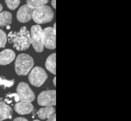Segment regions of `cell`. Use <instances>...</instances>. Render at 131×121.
<instances>
[{"instance_id":"obj_1","label":"cell","mask_w":131,"mask_h":121,"mask_svg":"<svg viewBox=\"0 0 131 121\" xmlns=\"http://www.w3.org/2000/svg\"><path fill=\"white\" fill-rule=\"evenodd\" d=\"M9 43H13V47L18 51H23L29 49L31 44L30 31L26 27H22L18 32L11 31L7 35Z\"/></svg>"},{"instance_id":"obj_2","label":"cell","mask_w":131,"mask_h":121,"mask_svg":"<svg viewBox=\"0 0 131 121\" xmlns=\"http://www.w3.org/2000/svg\"><path fill=\"white\" fill-rule=\"evenodd\" d=\"M34 64L32 57L27 54H19L15 63V70L19 76H26L28 74Z\"/></svg>"},{"instance_id":"obj_3","label":"cell","mask_w":131,"mask_h":121,"mask_svg":"<svg viewBox=\"0 0 131 121\" xmlns=\"http://www.w3.org/2000/svg\"><path fill=\"white\" fill-rule=\"evenodd\" d=\"M54 13L52 8L48 5H43L34 10L32 19L39 24L49 23L52 20Z\"/></svg>"},{"instance_id":"obj_4","label":"cell","mask_w":131,"mask_h":121,"mask_svg":"<svg viewBox=\"0 0 131 121\" xmlns=\"http://www.w3.org/2000/svg\"><path fill=\"white\" fill-rule=\"evenodd\" d=\"M31 44L37 52L41 53L44 50L43 30L40 25H36L30 29Z\"/></svg>"},{"instance_id":"obj_5","label":"cell","mask_w":131,"mask_h":121,"mask_svg":"<svg viewBox=\"0 0 131 121\" xmlns=\"http://www.w3.org/2000/svg\"><path fill=\"white\" fill-rule=\"evenodd\" d=\"M48 75L45 70L40 67H35L28 76L30 84L36 87H40L48 78Z\"/></svg>"},{"instance_id":"obj_6","label":"cell","mask_w":131,"mask_h":121,"mask_svg":"<svg viewBox=\"0 0 131 121\" xmlns=\"http://www.w3.org/2000/svg\"><path fill=\"white\" fill-rule=\"evenodd\" d=\"M17 93L20 102H32L36 98L35 94L29 84L25 82H20L16 89Z\"/></svg>"},{"instance_id":"obj_7","label":"cell","mask_w":131,"mask_h":121,"mask_svg":"<svg viewBox=\"0 0 131 121\" xmlns=\"http://www.w3.org/2000/svg\"><path fill=\"white\" fill-rule=\"evenodd\" d=\"M56 23L53 27H48L43 30L44 46L49 50H53L56 48Z\"/></svg>"},{"instance_id":"obj_8","label":"cell","mask_w":131,"mask_h":121,"mask_svg":"<svg viewBox=\"0 0 131 121\" xmlns=\"http://www.w3.org/2000/svg\"><path fill=\"white\" fill-rule=\"evenodd\" d=\"M37 102L41 106H53L56 105V90H45L41 92L38 96Z\"/></svg>"},{"instance_id":"obj_9","label":"cell","mask_w":131,"mask_h":121,"mask_svg":"<svg viewBox=\"0 0 131 121\" xmlns=\"http://www.w3.org/2000/svg\"><path fill=\"white\" fill-rule=\"evenodd\" d=\"M34 9L27 4L21 6L17 11V18L20 23H27L32 19Z\"/></svg>"},{"instance_id":"obj_10","label":"cell","mask_w":131,"mask_h":121,"mask_svg":"<svg viewBox=\"0 0 131 121\" xmlns=\"http://www.w3.org/2000/svg\"><path fill=\"white\" fill-rule=\"evenodd\" d=\"M16 53L11 49H7L0 52V65L5 66L11 63L16 57Z\"/></svg>"},{"instance_id":"obj_11","label":"cell","mask_w":131,"mask_h":121,"mask_svg":"<svg viewBox=\"0 0 131 121\" xmlns=\"http://www.w3.org/2000/svg\"><path fill=\"white\" fill-rule=\"evenodd\" d=\"M14 110L20 115L29 114L32 112L34 107L31 102H20L14 105Z\"/></svg>"},{"instance_id":"obj_12","label":"cell","mask_w":131,"mask_h":121,"mask_svg":"<svg viewBox=\"0 0 131 121\" xmlns=\"http://www.w3.org/2000/svg\"><path fill=\"white\" fill-rule=\"evenodd\" d=\"M13 110L12 108L3 101H0V121L7 119H12Z\"/></svg>"},{"instance_id":"obj_13","label":"cell","mask_w":131,"mask_h":121,"mask_svg":"<svg viewBox=\"0 0 131 121\" xmlns=\"http://www.w3.org/2000/svg\"><path fill=\"white\" fill-rule=\"evenodd\" d=\"M56 110L53 106H45L41 108L37 112L39 118L40 119H47L50 116L55 113Z\"/></svg>"},{"instance_id":"obj_14","label":"cell","mask_w":131,"mask_h":121,"mask_svg":"<svg viewBox=\"0 0 131 121\" xmlns=\"http://www.w3.org/2000/svg\"><path fill=\"white\" fill-rule=\"evenodd\" d=\"M47 70L53 74H56V53L52 54L47 57L45 63Z\"/></svg>"},{"instance_id":"obj_15","label":"cell","mask_w":131,"mask_h":121,"mask_svg":"<svg viewBox=\"0 0 131 121\" xmlns=\"http://www.w3.org/2000/svg\"><path fill=\"white\" fill-rule=\"evenodd\" d=\"M12 15L8 11H3L0 13V27H6L12 23Z\"/></svg>"},{"instance_id":"obj_16","label":"cell","mask_w":131,"mask_h":121,"mask_svg":"<svg viewBox=\"0 0 131 121\" xmlns=\"http://www.w3.org/2000/svg\"><path fill=\"white\" fill-rule=\"evenodd\" d=\"M49 0H27V5L32 9H34L45 5Z\"/></svg>"},{"instance_id":"obj_17","label":"cell","mask_w":131,"mask_h":121,"mask_svg":"<svg viewBox=\"0 0 131 121\" xmlns=\"http://www.w3.org/2000/svg\"><path fill=\"white\" fill-rule=\"evenodd\" d=\"M5 1L7 7L12 10L16 9L20 3V0H5Z\"/></svg>"},{"instance_id":"obj_18","label":"cell","mask_w":131,"mask_h":121,"mask_svg":"<svg viewBox=\"0 0 131 121\" xmlns=\"http://www.w3.org/2000/svg\"><path fill=\"white\" fill-rule=\"evenodd\" d=\"M15 83L14 79L7 80L3 77H0V86L10 87L13 86Z\"/></svg>"},{"instance_id":"obj_19","label":"cell","mask_w":131,"mask_h":121,"mask_svg":"<svg viewBox=\"0 0 131 121\" xmlns=\"http://www.w3.org/2000/svg\"><path fill=\"white\" fill-rule=\"evenodd\" d=\"M7 42V37L5 32L0 29V48L4 47Z\"/></svg>"},{"instance_id":"obj_20","label":"cell","mask_w":131,"mask_h":121,"mask_svg":"<svg viewBox=\"0 0 131 121\" xmlns=\"http://www.w3.org/2000/svg\"><path fill=\"white\" fill-rule=\"evenodd\" d=\"M7 96H9V97H12L13 96V97L15 98V101H16V102H17L19 101V96H18V95H17V93H13V94L8 95Z\"/></svg>"},{"instance_id":"obj_21","label":"cell","mask_w":131,"mask_h":121,"mask_svg":"<svg viewBox=\"0 0 131 121\" xmlns=\"http://www.w3.org/2000/svg\"><path fill=\"white\" fill-rule=\"evenodd\" d=\"M47 121H56V114H53L52 115L50 116L48 119H47Z\"/></svg>"},{"instance_id":"obj_22","label":"cell","mask_w":131,"mask_h":121,"mask_svg":"<svg viewBox=\"0 0 131 121\" xmlns=\"http://www.w3.org/2000/svg\"><path fill=\"white\" fill-rule=\"evenodd\" d=\"M14 121H27L28 120L24 117H17V118H16L14 119Z\"/></svg>"},{"instance_id":"obj_23","label":"cell","mask_w":131,"mask_h":121,"mask_svg":"<svg viewBox=\"0 0 131 121\" xmlns=\"http://www.w3.org/2000/svg\"><path fill=\"white\" fill-rule=\"evenodd\" d=\"M51 4H52V6L55 9H56V0H52V2H51Z\"/></svg>"},{"instance_id":"obj_24","label":"cell","mask_w":131,"mask_h":121,"mask_svg":"<svg viewBox=\"0 0 131 121\" xmlns=\"http://www.w3.org/2000/svg\"><path fill=\"white\" fill-rule=\"evenodd\" d=\"M53 82V83L54 86H55L56 87V77H54Z\"/></svg>"},{"instance_id":"obj_25","label":"cell","mask_w":131,"mask_h":121,"mask_svg":"<svg viewBox=\"0 0 131 121\" xmlns=\"http://www.w3.org/2000/svg\"><path fill=\"white\" fill-rule=\"evenodd\" d=\"M3 9V6L0 3V13L2 11Z\"/></svg>"},{"instance_id":"obj_26","label":"cell","mask_w":131,"mask_h":121,"mask_svg":"<svg viewBox=\"0 0 131 121\" xmlns=\"http://www.w3.org/2000/svg\"><path fill=\"white\" fill-rule=\"evenodd\" d=\"M5 100H6V102H7V103L9 104V103H10L11 102H12V100H10V101H9V100H8L7 99H5Z\"/></svg>"},{"instance_id":"obj_27","label":"cell","mask_w":131,"mask_h":121,"mask_svg":"<svg viewBox=\"0 0 131 121\" xmlns=\"http://www.w3.org/2000/svg\"><path fill=\"white\" fill-rule=\"evenodd\" d=\"M6 29H7V30H10V27L9 25H7V26H6Z\"/></svg>"},{"instance_id":"obj_28","label":"cell","mask_w":131,"mask_h":121,"mask_svg":"<svg viewBox=\"0 0 131 121\" xmlns=\"http://www.w3.org/2000/svg\"><path fill=\"white\" fill-rule=\"evenodd\" d=\"M34 121H39L40 120H39V119H36V120H34Z\"/></svg>"},{"instance_id":"obj_29","label":"cell","mask_w":131,"mask_h":121,"mask_svg":"<svg viewBox=\"0 0 131 121\" xmlns=\"http://www.w3.org/2000/svg\"><path fill=\"white\" fill-rule=\"evenodd\" d=\"M0 99H1V98H0Z\"/></svg>"}]
</instances>
